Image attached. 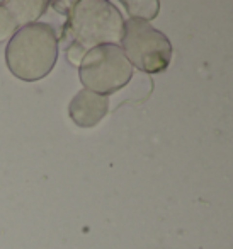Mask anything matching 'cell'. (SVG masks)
Masks as SVG:
<instances>
[{"label": "cell", "instance_id": "2", "mask_svg": "<svg viewBox=\"0 0 233 249\" xmlns=\"http://www.w3.org/2000/svg\"><path fill=\"white\" fill-rule=\"evenodd\" d=\"M58 60V36L46 22L21 28L5 48V63L12 75L24 82L45 79Z\"/></svg>", "mask_w": 233, "mask_h": 249}, {"label": "cell", "instance_id": "1", "mask_svg": "<svg viewBox=\"0 0 233 249\" xmlns=\"http://www.w3.org/2000/svg\"><path fill=\"white\" fill-rule=\"evenodd\" d=\"M63 29V41H68L67 55L79 67L87 52L102 45H117L124 35V19L119 9L106 0L73 2Z\"/></svg>", "mask_w": 233, "mask_h": 249}, {"label": "cell", "instance_id": "7", "mask_svg": "<svg viewBox=\"0 0 233 249\" xmlns=\"http://www.w3.org/2000/svg\"><path fill=\"white\" fill-rule=\"evenodd\" d=\"M126 11L130 12L131 19H141V21H150L157 18L160 4L158 2H123Z\"/></svg>", "mask_w": 233, "mask_h": 249}, {"label": "cell", "instance_id": "3", "mask_svg": "<svg viewBox=\"0 0 233 249\" xmlns=\"http://www.w3.org/2000/svg\"><path fill=\"white\" fill-rule=\"evenodd\" d=\"M79 75L87 90L109 96L123 89L133 77V65L119 45H102L85 53Z\"/></svg>", "mask_w": 233, "mask_h": 249}, {"label": "cell", "instance_id": "5", "mask_svg": "<svg viewBox=\"0 0 233 249\" xmlns=\"http://www.w3.org/2000/svg\"><path fill=\"white\" fill-rule=\"evenodd\" d=\"M107 109H109L107 96H100L92 90L82 89L70 101L68 114L77 126L92 128L106 116Z\"/></svg>", "mask_w": 233, "mask_h": 249}, {"label": "cell", "instance_id": "6", "mask_svg": "<svg viewBox=\"0 0 233 249\" xmlns=\"http://www.w3.org/2000/svg\"><path fill=\"white\" fill-rule=\"evenodd\" d=\"M4 4L11 11V14L14 16L19 29L38 22V19L50 7L48 2H43V0H9Z\"/></svg>", "mask_w": 233, "mask_h": 249}, {"label": "cell", "instance_id": "8", "mask_svg": "<svg viewBox=\"0 0 233 249\" xmlns=\"http://www.w3.org/2000/svg\"><path fill=\"white\" fill-rule=\"evenodd\" d=\"M19 31V26L16 22L14 16L11 14L4 2H0V43L11 41L12 36Z\"/></svg>", "mask_w": 233, "mask_h": 249}, {"label": "cell", "instance_id": "4", "mask_svg": "<svg viewBox=\"0 0 233 249\" xmlns=\"http://www.w3.org/2000/svg\"><path fill=\"white\" fill-rule=\"evenodd\" d=\"M123 52L130 63L141 72H164L172 60V45L168 38L141 19L124 22Z\"/></svg>", "mask_w": 233, "mask_h": 249}]
</instances>
